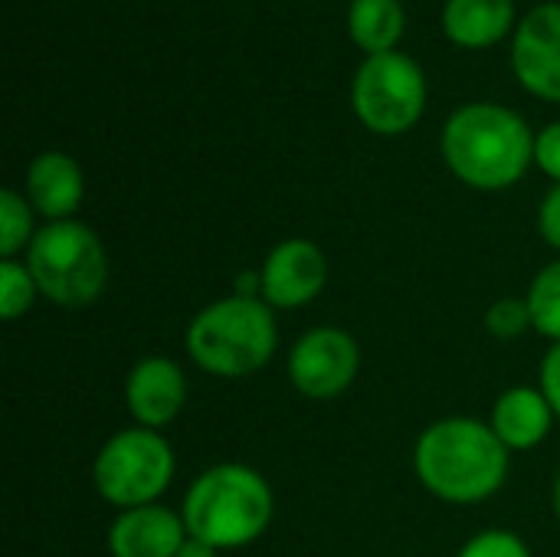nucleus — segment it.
Returning a JSON list of instances; mask_svg holds the SVG:
<instances>
[{"instance_id":"obj_2","label":"nucleus","mask_w":560,"mask_h":557,"mask_svg":"<svg viewBox=\"0 0 560 557\" xmlns=\"http://www.w3.org/2000/svg\"><path fill=\"white\" fill-rule=\"evenodd\" d=\"M443 158L466 187L505 190L518 184L535 161V135L518 112L472 102L450 115L443 128Z\"/></svg>"},{"instance_id":"obj_14","label":"nucleus","mask_w":560,"mask_h":557,"mask_svg":"<svg viewBox=\"0 0 560 557\" xmlns=\"http://www.w3.org/2000/svg\"><path fill=\"white\" fill-rule=\"evenodd\" d=\"M555 420L558 417H555L548 397L541 394V387L518 384V387H509L499 394V401L492 404L489 427L509 446V453H528L548 440Z\"/></svg>"},{"instance_id":"obj_22","label":"nucleus","mask_w":560,"mask_h":557,"mask_svg":"<svg viewBox=\"0 0 560 557\" xmlns=\"http://www.w3.org/2000/svg\"><path fill=\"white\" fill-rule=\"evenodd\" d=\"M535 164L560 184V121L535 135Z\"/></svg>"},{"instance_id":"obj_7","label":"nucleus","mask_w":560,"mask_h":557,"mask_svg":"<svg viewBox=\"0 0 560 557\" xmlns=\"http://www.w3.org/2000/svg\"><path fill=\"white\" fill-rule=\"evenodd\" d=\"M351 105L358 121L374 135L410 131L427 108V76L404 53L368 56L354 76Z\"/></svg>"},{"instance_id":"obj_5","label":"nucleus","mask_w":560,"mask_h":557,"mask_svg":"<svg viewBox=\"0 0 560 557\" xmlns=\"http://www.w3.org/2000/svg\"><path fill=\"white\" fill-rule=\"evenodd\" d=\"M23 256L39 299H49L52 305L85 309L108 286L105 243L82 220H56L39 227Z\"/></svg>"},{"instance_id":"obj_17","label":"nucleus","mask_w":560,"mask_h":557,"mask_svg":"<svg viewBox=\"0 0 560 557\" xmlns=\"http://www.w3.org/2000/svg\"><path fill=\"white\" fill-rule=\"evenodd\" d=\"M33 204L26 194H16L13 187L0 190V259H16L30 250L36 230H33Z\"/></svg>"},{"instance_id":"obj_9","label":"nucleus","mask_w":560,"mask_h":557,"mask_svg":"<svg viewBox=\"0 0 560 557\" xmlns=\"http://www.w3.org/2000/svg\"><path fill=\"white\" fill-rule=\"evenodd\" d=\"M328 282V259L325 253L305 240L292 236L269 250L259 269V299L272 309H302L322 295Z\"/></svg>"},{"instance_id":"obj_11","label":"nucleus","mask_w":560,"mask_h":557,"mask_svg":"<svg viewBox=\"0 0 560 557\" xmlns=\"http://www.w3.org/2000/svg\"><path fill=\"white\" fill-rule=\"evenodd\" d=\"M187 404V378L174 358L151 355L141 358L125 378V407L135 427L164 430L171 427Z\"/></svg>"},{"instance_id":"obj_26","label":"nucleus","mask_w":560,"mask_h":557,"mask_svg":"<svg viewBox=\"0 0 560 557\" xmlns=\"http://www.w3.org/2000/svg\"><path fill=\"white\" fill-rule=\"evenodd\" d=\"M551 506H555V515H558L560 522V469L558 476H555V489H551Z\"/></svg>"},{"instance_id":"obj_8","label":"nucleus","mask_w":560,"mask_h":557,"mask_svg":"<svg viewBox=\"0 0 560 557\" xmlns=\"http://www.w3.org/2000/svg\"><path fill=\"white\" fill-rule=\"evenodd\" d=\"M361 371V345L335 325L308 328L289 351V381L308 401L341 397Z\"/></svg>"},{"instance_id":"obj_3","label":"nucleus","mask_w":560,"mask_h":557,"mask_svg":"<svg viewBox=\"0 0 560 557\" xmlns=\"http://www.w3.org/2000/svg\"><path fill=\"white\" fill-rule=\"evenodd\" d=\"M272 512V486L246 463H217L203 469L190 483L180 509L187 535L217 552H236L259 542Z\"/></svg>"},{"instance_id":"obj_25","label":"nucleus","mask_w":560,"mask_h":557,"mask_svg":"<svg viewBox=\"0 0 560 557\" xmlns=\"http://www.w3.org/2000/svg\"><path fill=\"white\" fill-rule=\"evenodd\" d=\"M220 552L217 548H210V545H203V542H197V538H187L184 542V548L177 552V557H217Z\"/></svg>"},{"instance_id":"obj_20","label":"nucleus","mask_w":560,"mask_h":557,"mask_svg":"<svg viewBox=\"0 0 560 557\" xmlns=\"http://www.w3.org/2000/svg\"><path fill=\"white\" fill-rule=\"evenodd\" d=\"M528 328H535V325H532V312H528L525 299L505 295V299L492 302L486 312V332L499 341H518Z\"/></svg>"},{"instance_id":"obj_16","label":"nucleus","mask_w":560,"mask_h":557,"mask_svg":"<svg viewBox=\"0 0 560 557\" xmlns=\"http://www.w3.org/2000/svg\"><path fill=\"white\" fill-rule=\"evenodd\" d=\"M351 39L368 53H394L404 36V7L397 0H354L348 10Z\"/></svg>"},{"instance_id":"obj_15","label":"nucleus","mask_w":560,"mask_h":557,"mask_svg":"<svg viewBox=\"0 0 560 557\" xmlns=\"http://www.w3.org/2000/svg\"><path fill=\"white\" fill-rule=\"evenodd\" d=\"M515 23V0H446L443 30L463 49L495 46Z\"/></svg>"},{"instance_id":"obj_6","label":"nucleus","mask_w":560,"mask_h":557,"mask_svg":"<svg viewBox=\"0 0 560 557\" xmlns=\"http://www.w3.org/2000/svg\"><path fill=\"white\" fill-rule=\"evenodd\" d=\"M174 450L158 430L128 427L108 437L95 453L92 483L108 506L125 512L138 506H154L174 483Z\"/></svg>"},{"instance_id":"obj_24","label":"nucleus","mask_w":560,"mask_h":557,"mask_svg":"<svg viewBox=\"0 0 560 557\" xmlns=\"http://www.w3.org/2000/svg\"><path fill=\"white\" fill-rule=\"evenodd\" d=\"M538 230H541V240L560 253V184H555L545 194V200L538 207Z\"/></svg>"},{"instance_id":"obj_21","label":"nucleus","mask_w":560,"mask_h":557,"mask_svg":"<svg viewBox=\"0 0 560 557\" xmlns=\"http://www.w3.org/2000/svg\"><path fill=\"white\" fill-rule=\"evenodd\" d=\"M456 557H532V548L509 529H489L472 535Z\"/></svg>"},{"instance_id":"obj_4","label":"nucleus","mask_w":560,"mask_h":557,"mask_svg":"<svg viewBox=\"0 0 560 557\" xmlns=\"http://www.w3.org/2000/svg\"><path fill=\"white\" fill-rule=\"evenodd\" d=\"M184 345L190 361L210 378L240 381L259 374L272 361L279 325L269 302L249 292H233L203 305L190 318Z\"/></svg>"},{"instance_id":"obj_19","label":"nucleus","mask_w":560,"mask_h":557,"mask_svg":"<svg viewBox=\"0 0 560 557\" xmlns=\"http://www.w3.org/2000/svg\"><path fill=\"white\" fill-rule=\"evenodd\" d=\"M36 299H39V289H36L26 263L0 259V315H3V322L23 318Z\"/></svg>"},{"instance_id":"obj_10","label":"nucleus","mask_w":560,"mask_h":557,"mask_svg":"<svg viewBox=\"0 0 560 557\" xmlns=\"http://www.w3.org/2000/svg\"><path fill=\"white\" fill-rule=\"evenodd\" d=\"M512 69L532 95L560 102V3H541L522 20L512 43Z\"/></svg>"},{"instance_id":"obj_23","label":"nucleus","mask_w":560,"mask_h":557,"mask_svg":"<svg viewBox=\"0 0 560 557\" xmlns=\"http://www.w3.org/2000/svg\"><path fill=\"white\" fill-rule=\"evenodd\" d=\"M538 387L548 397L555 417L560 420V341L548 348V355L541 358V371H538Z\"/></svg>"},{"instance_id":"obj_1","label":"nucleus","mask_w":560,"mask_h":557,"mask_svg":"<svg viewBox=\"0 0 560 557\" xmlns=\"http://www.w3.org/2000/svg\"><path fill=\"white\" fill-rule=\"evenodd\" d=\"M509 446L489 420L443 417L433 420L413 446V473L420 486L450 506H479L509 479Z\"/></svg>"},{"instance_id":"obj_12","label":"nucleus","mask_w":560,"mask_h":557,"mask_svg":"<svg viewBox=\"0 0 560 557\" xmlns=\"http://www.w3.org/2000/svg\"><path fill=\"white\" fill-rule=\"evenodd\" d=\"M187 538L184 515L154 502L118 512L108 529V552L112 557H177Z\"/></svg>"},{"instance_id":"obj_18","label":"nucleus","mask_w":560,"mask_h":557,"mask_svg":"<svg viewBox=\"0 0 560 557\" xmlns=\"http://www.w3.org/2000/svg\"><path fill=\"white\" fill-rule=\"evenodd\" d=\"M532 325L538 335L551 338L555 345L560 341V259L548 263L528 286L525 292Z\"/></svg>"},{"instance_id":"obj_13","label":"nucleus","mask_w":560,"mask_h":557,"mask_svg":"<svg viewBox=\"0 0 560 557\" xmlns=\"http://www.w3.org/2000/svg\"><path fill=\"white\" fill-rule=\"evenodd\" d=\"M85 197V177L75 158L62 151H43L33 158L26 171V200L46 223L72 220V213L82 207Z\"/></svg>"}]
</instances>
